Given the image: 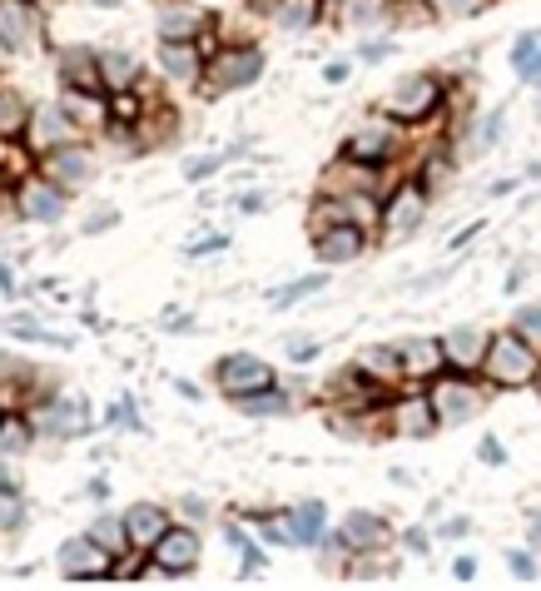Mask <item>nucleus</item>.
<instances>
[{"label": "nucleus", "instance_id": "obj_1", "mask_svg": "<svg viewBox=\"0 0 541 591\" xmlns=\"http://www.w3.org/2000/svg\"><path fill=\"white\" fill-rule=\"evenodd\" d=\"M487 373H492V383H502V388H522V383H532V373H537V353H532L517 333L492 338V348H487Z\"/></svg>", "mask_w": 541, "mask_h": 591}, {"label": "nucleus", "instance_id": "obj_2", "mask_svg": "<svg viewBox=\"0 0 541 591\" xmlns=\"http://www.w3.org/2000/svg\"><path fill=\"white\" fill-rule=\"evenodd\" d=\"M219 383H224V393H234V398L269 393V388H273V368H269V363H259V358H249V353H234V358H224V363H219Z\"/></svg>", "mask_w": 541, "mask_h": 591}, {"label": "nucleus", "instance_id": "obj_3", "mask_svg": "<svg viewBox=\"0 0 541 591\" xmlns=\"http://www.w3.org/2000/svg\"><path fill=\"white\" fill-rule=\"evenodd\" d=\"M115 562H110V547H100L95 537H75L60 547V572L70 582H90V577H105Z\"/></svg>", "mask_w": 541, "mask_h": 591}, {"label": "nucleus", "instance_id": "obj_4", "mask_svg": "<svg viewBox=\"0 0 541 591\" xmlns=\"http://www.w3.org/2000/svg\"><path fill=\"white\" fill-rule=\"evenodd\" d=\"M259 75H264V55L249 50V45H239V50H224V55L214 60L209 85H214V90H239V85H254Z\"/></svg>", "mask_w": 541, "mask_h": 591}, {"label": "nucleus", "instance_id": "obj_5", "mask_svg": "<svg viewBox=\"0 0 541 591\" xmlns=\"http://www.w3.org/2000/svg\"><path fill=\"white\" fill-rule=\"evenodd\" d=\"M0 40H5L10 50H35V45L45 40L35 5H25V0H0Z\"/></svg>", "mask_w": 541, "mask_h": 591}, {"label": "nucleus", "instance_id": "obj_6", "mask_svg": "<svg viewBox=\"0 0 541 591\" xmlns=\"http://www.w3.org/2000/svg\"><path fill=\"white\" fill-rule=\"evenodd\" d=\"M15 209H20L25 219L50 224V219H60V214H65V194H60L55 184H45V179H25V184L15 189Z\"/></svg>", "mask_w": 541, "mask_h": 591}, {"label": "nucleus", "instance_id": "obj_7", "mask_svg": "<svg viewBox=\"0 0 541 591\" xmlns=\"http://www.w3.org/2000/svg\"><path fill=\"white\" fill-rule=\"evenodd\" d=\"M393 115L398 120H422V115H432L437 110V80H427V75H407L403 85L393 90Z\"/></svg>", "mask_w": 541, "mask_h": 591}, {"label": "nucleus", "instance_id": "obj_8", "mask_svg": "<svg viewBox=\"0 0 541 591\" xmlns=\"http://www.w3.org/2000/svg\"><path fill=\"white\" fill-rule=\"evenodd\" d=\"M60 80L80 95H100L105 90V70H100V55L95 50H65L60 55Z\"/></svg>", "mask_w": 541, "mask_h": 591}, {"label": "nucleus", "instance_id": "obj_9", "mask_svg": "<svg viewBox=\"0 0 541 591\" xmlns=\"http://www.w3.org/2000/svg\"><path fill=\"white\" fill-rule=\"evenodd\" d=\"M149 557H154V567L159 572H189L194 562H199V537L194 532H164L154 547H149Z\"/></svg>", "mask_w": 541, "mask_h": 591}, {"label": "nucleus", "instance_id": "obj_10", "mask_svg": "<svg viewBox=\"0 0 541 591\" xmlns=\"http://www.w3.org/2000/svg\"><path fill=\"white\" fill-rule=\"evenodd\" d=\"M432 408H437V423H462V418L482 413V393L467 388V383H437Z\"/></svg>", "mask_w": 541, "mask_h": 591}, {"label": "nucleus", "instance_id": "obj_11", "mask_svg": "<svg viewBox=\"0 0 541 591\" xmlns=\"http://www.w3.org/2000/svg\"><path fill=\"white\" fill-rule=\"evenodd\" d=\"M358 229H363V224L338 219L333 234H318V259H323V264H343V259H353V254L363 249V234H358Z\"/></svg>", "mask_w": 541, "mask_h": 591}, {"label": "nucleus", "instance_id": "obj_12", "mask_svg": "<svg viewBox=\"0 0 541 591\" xmlns=\"http://www.w3.org/2000/svg\"><path fill=\"white\" fill-rule=\"evenodd\" d=\"M125 532H130V547L149 552V547L169 532V522H164V512H159V507H135V512L125 517Z\"/></svg>", "mask_w": 541, "mask_h": 591}, {"label": "nucleus", "instance_id": "obj_13", "mask_svg": "<svg viewBox=\"0 0 541 591\" xmlns=\"http://www.w3.org/2000/svg\"><path fill=\"white\" fill-rule=\"evenodd\" d=\"M50 174H55L60 184H85V179H90V154L80 145L50 149Z\"/></svg>", "mask_w": 541, "mask_h": 591}, {"label": "nucleus", "instance_id": "obj_14", "mask_svg": "<svg viewBox=\"0 0 541 591\" xmlns=\"http://www.w3.org/2000/svg\"><path fill=\"white\" fill-rule=\"evenodd\" d=\"M442 353H447L457 368H477V363L487 358V348H482V333H477V328H457V333H447Z\"/></svg>", "mask_w": 541, "mask_h": 591}, {"label": "nucleus", "instance_id": "obj_15", "mask_svg": "<svg viewBox=\"0 0 541 591\" xmlns=\"http://www.w3.org/2000/svg\"><path fill=\"white\" fill-rule=\"evenodd\" d=\"M417 214H422V189H417V184H403V189L393 194V204L383 209V219L393 224V234H407V229L417 224Z\"/></svg>", "mask_w": 541, "mask_h": 591}, {"label": "nucleus", "instance_id": "obj_16", "mask_svg": "<svg viewBox=\"0 0 541 591\" xmlns=\"http://www.w3.org/2000/svg\"><path fill=\"white\" fill-rule=\"evenodd\" d=\"M159 60H164V75H174V80H199V50L184 40H164V50H159Z\"/></svg>", "mask_w": 541, "mask_h": 591}, {"label": "nucleus", "instance_id": "obj_17", "mask_svg": "<svg viewBox=\"0 0 541 591\" xmlns=\"http://www.w3.org/2000/svg\"><path fill=\"white\" fill-rule=\"evenodd\" d=\"M343 537L368 552V547H383V542H388V527H383L378 517H368V512H353V517L343 522Z\"/></svg>", "mask_w": 541, "mask_h": 591}, {"label": "nucleus", "instance_id": "obj_18", "mask_svg": "<svg viewBox=\"0 0 541 591\" xmlns=\"http://www.w3.org/2000/svg\"><path fill=\"white\" fill-rule=\"evenodd\" d=\"M288 532H293V547L303 542H318V532H323V507L318 502H303V507H293L288 512Z\"/></svg>", "mask_w": 541, "mask_h": 591}, {"label": "nucleus", "instance_id": "obj_19", "mask_svg": "<svg viewBox=\"0 0 541 591\" xmlns=\"http://www.w3.org/2000/svg\"><path fill=\"white\" fill-rule=\"evenodd\" d=\"M432 423H437V408H432V398H407L403 408H398V428H403L407 438L427 433Z\"/></svg>", "mask_w": 541, "mask_h": 591}, {"label": "nucleus", "instance_id": "obj_20", "mask_svg": "<svg viewBox=\"0 0 541 591\" xmlns=\"http://www.w3.org/2000/svg\"><path fill=\"white\" fill-rule=\"evenodd\" d=\"M85 413H80V403H70V408H50V413H40V423H45V433H55V438H75V433H85V423H80Z\"/></svg>", "mask_w": 541, "mask_h": 591}, {"label": "nucleus", "instance_id": "obj_21", "mask_svg": "<svg viewBox=\"0 0 541 591\" xmlns=\"http://www.w3.org/2000/svg\"><path fill=\"white\" fill-rule=\"evenodd\" d=\"M383 10H388V0H338V20L343 25H358V30H368Z\"/></svg>", "mask_w": 541, "mask_h": 591}, {"label": "nucleus", "instance_id": "obj_22", "mask_svg": "<svg viewBox=\"0 0 541 591\" xmlns=\"http://www.w3.org/2000/svg\"><path fill=\"white\" fill-rule=\"evenodd\" d=\"M313 15H318V0H283V5H273V20L283 30H303V25H313Z\"/></svg>", "mask_w": 541, "mask_h": 591}, {"label": "nucleus", "instance_id": "obj_23", "mask_svg": "<svg viewBox=\"0 0 541 591\" xmlns=\"http://www.w3.org/2000/svg\"><path fill=\"white\" fill-rule=\"evenodd\" d=\"M348 154H353V159H363V164L383 159V154H388V130H358V135L348 140Z\"/></svg>", "mask_w": 541, "mask_h": 591}, {"label": "nucleus", "instance_id": "obj_24", "mask_svg": "<svg viewBox=\"0 0 541 591\" xmlns=\"http://www.w3.org/2000/svg\"><path fill=\"white\" fill-rule=\"evenodd\" d=\"M199 25H204V15H194V10H164V40H189Z\"/></svg>", "mask_w": 541, "mask_h": 591}, {"label": "nucleus", "instance_id": "obj_25", "mask_svg": "<svg viewBox=\"0 0 541 591\" xmlns=\"http://www.w3.org/2000/svg\"><path fill=\"white\" fill-rule=\"evenodd\" d=\"M25 120H30V115H25L20 95H10V90H5V95H0V135H15V130H25Z\"/></svg>", "mask_w": 541, "mask_h": 591}, {"label": "nucleus", "instance_id": "obj_26", "mask_svg": "<svg viewBox=\"0 0 541 591\" xmlns=\"http://www.w3.org/2000/svg\"><path fill=\"white\" fill-rule=\"evenodd\" d=\"M100 70H105V85H130L135 80V60L130 55H100Z\"/></svg>", "mask_w": 541, "mask_h": 591}, {"label": "nucleus", "instance_id": "obj_27", "mask_svg": "<svg viewBox=\"0 0 541 591\" xmlns=\"http://www.w3.org/2000/svg\"><path fill=\"white\" fill-rule=\"evenodd\" d=\"M25 522V497H15L10 487H0V532H15Z\"/></svg>", "mask_w": 541, "mask_h": 591}, {"label": "nucleus", "instance_id": "obj_28", "mask_svg": "<svg viewBox=\"0 0 541 591\" xmlns=\"http://www.w3.org/2000/svg\"><path fill=\"white\" fill-rule=\"evenodd\" d=\"M100 547H110V552H120V547H130V532H125V522H95V532H90Z\"/></svg>", "mask_w": 541, "mask_h": 591}, {"label": "nucleus", "instance_id": "obj_29", "mask_svg": "<svg viewBox=\"0 0 541 591\" xmlns=\"http://www.w3.org/2000/svg\"><path fill=\"white\" fill-rule=\"evenodd\" d=\"M60 130H65V110H45V115H40V130H35V145L40 149L55 145L50 135H60Z\"/></svg>", "mask_w": 541, "mask_h": 591}, {"label": "nucleus", "instance_id": "obj_30", "mask_svg": "<svg viewBox=\"0 0 541 591\" xmlns=\"http://www.w3.org/2000/svg\"><path fill=\"white\" fill-rule=\"evenodd\" d=\"M487 0H432V10L437 15H447V20H457V15H477Z\"/></svg>", "mask_w": 541, "mask_h": 591}, {"label": "nucleus", "instance_id": "obj_31", "mask_svg": "<svg viewBox=\"0 0 541 591\" xmlns=\"http://www.w3.org/2000/svg\"><path fill=\"white\" fill-rule=\"evenodd\" d=\"M318 289H323V279H298V284H288V289H278V294H273V303H278V308H288V298L318 294Z\"/></svg>", "mask_w": 541, "mask_h": 591}, {"label": "nucleus", "instance_id": "obj_32", "mask_svg": "<svg viewBox=\"0 0 541 591\" xmlns=\"http://www.w3.org/2000/svg\"><path fill=\"white\" fill-rule=\"evenodd\" d=\"M25 443H30V428L25 423H10V428L0 423V447H25Z\"/></svg>", "mask_w": 541, "mask_h": 591}, {"label": "nucleus", "instance_id": "obj_33", "mask_svg": "<svg viewBox=\"0 0 541 591\" xmlns=\"http://www.w3.org/2000/svg\"><path fill=\"white\" fill-rule=\"evenodd\" d=\"M517 328H522L527 338H537L541 343V308H522V313H517Z\"/></svg>", "mask_w": 541, "mask_h": 591}, {"label": "nucleus", "instance_id": "obj_34", "mask_svg": "<svg viewBox=\"0 0 541 591\" xmlns=\"http://www.w3.org/2000/svg\"><path fill=\"white\" fill-rule=\"evenodd\" d=\"M517 70H522V80H532V85H541V55H537V50H532V55H527V60H522Z\"/></svg>", "mask_w": 541, "mask_h": 591}, {"label": "nucleus", "instance_id": "obj_35", "mask_svg": "<svg viewBox=\"0 0 541 591\" xmlns=\"http://www.w3.org/2000/svg\"><path fill=\"white\" fill-rule=\"evenodd\" d=\"M288 353L303 363V358H313V353H318V343H313V338H298V343H288Z\"/></svg>", "mask_w": 541, "mask_h": 591}, {"label": "nucleus", "instance_id": "obj_36", "mask_svg": "<svg viewBox=\"0 0 541 591\" xmlns=\"http://www.w3.org/2000/svg\"><path fill=\"white\" fill-rule=\"evenodd\" d=\"M328 80H348V60H333L328 65Z\"/></svg>", "mask_w": 541, "mask_h": 591}, {"label": "nucleus", "instance_id": "obj_37", "mask_svg": "<svg viewBox=\"0 0 541 591\" xmlns=\"http://www.w3.org/2000/svg\"><path fill=\"white\" fill-rule=\"evenodd\" d=\"M5 279H10V274H5V269H0V284H5Z\"/></svg>", "mask_w": 541, "mask_h": 591}, {"label": "nucleus", "instance_id": "obj_38", "mask_svg": "<svg viewBox=\"0 0 541 591\" xmlns=\"http://www.w3.org/2000/svg\"><path fill=\"white\" fill-rule=\"evenodd\" d=\"M0 477H5V472H0Z\"/></svg>", "mask_w": 541, "mask_h": 591}]
</instances>
